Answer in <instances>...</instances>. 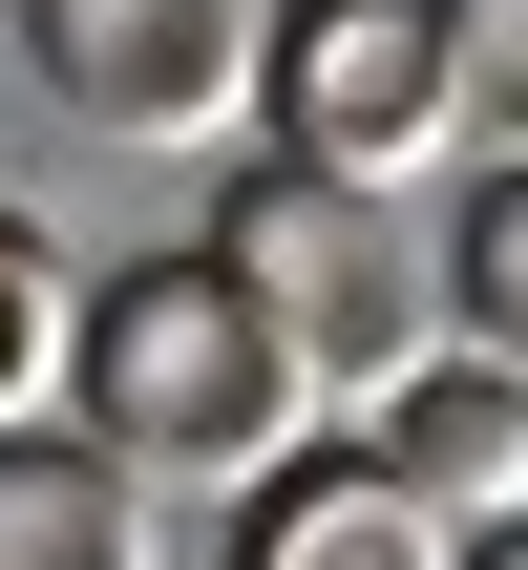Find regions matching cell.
I'll return each instance as SVG.
<instances>
[{"label":"cell","instance_id":"1","mask_svg":"<svg viewBox=\"0 0 528 570\" xmlns=\"http://www.w3.org/2000/svg\"><path fill=\"white\" fill-rule=\"evenodd\" d=\"M63 423H85L127 487H254V465L317 423V381H296V338H275L212 254H127V275H85V317H63Z\"/></svg>","mask_w":528,"mask_h":570},{"label":"cell","instance_id":"2","mask_svg":"<svg viewBox=\"0 0 528 570\" xmlns=\"http://www.w3.org/2000/svg\"><path fill=\"white\" fill-rule=\"evenodd\" d=\"M275 338H296V381H317V423H360L423 338H444V275H423V212L402 190H360V169H296V148H233V190H212V233H190Z\"/></svg>","mask_w":528,"mask_h":570},{"label":"cell","instance_id":"3","mask_svg":"<svg viewBox=\"0 0 528 570\" xmlns=\"http://www.w3.org/2000/svg\"><path fill=\"white\" fill-rule=\"evenodd\" d=\"M254 21L275 0H0L85 148H254Z\"/></svg>","mask_w":528,"mask_h":570},{"label":"cell","instance_id":"4","mask_svg":"<svg viewBox=\"0 0 528 570\" xmlns=\"http://www.w3.org/2000/svg\"><path fill=\"white\" fill-rule=\"evenodd\" d=\"M254 127L296 169H360V190H423L466 127H444V21L423 0H275L254 21Z\"/></svg>","mask_w":528,"mask_h":570},{"label":"cell","instance_id":"5","mask_svg":"<svg viewBox=\"0 0 528 570\" xmlns=\"http://www.w3.org/2000/svg\"><path fill=\"white\" fill-rule=\"evenodd\" d=\"M444 550H466V529H444L360 423H296V444L233 487V550L212 570H444Z\"/></svg>","mask_w":528,"mask_h":570},{"label":"cell","instance_id":"6","mask_svg":"<svg viewBox=\"0 0 528 570\" xmlns=\"http://www.w3.org/2000/svg\"><path fill=\"white\" fill-rule=\"evenodd\" d=\"M360 444L444 508V529H487V508H528V381L508 360H466V338H423L381 402H360Z\"/></svg>","mask_w":528,"mask_h":570},{"label":"cell","instance_id":"7","mask_svg":"<svg viewBox=\"0 0 528 570\" xmlns=\"http://www.w3.org/2000/svg\"><path fill=\"white\" fill-rule=\"evenodd\" d=\"M0 570H148V487L85 423H0Z\"/></svg>","mask_w":528,"mask_h":570},{"label":"cell","instance_id":"8","mask_svg":"<svg viewBox=\"0 0 528 570\" xmlns=\"http://www.w3.org/2000/svg\"><path fill=\"white\" fill-rule=\"evenodd\" d=\"M423 275H444V338L528 381V148H466V212L423 233Z\"/></svg>","mask_w":528,"mask_h":570},{"label":"cell","instance_id":"9","mask_svg":"<svg viewBox=\"0 0 528 570\" xmlns=\"http://www.w3.org/2000/svg\"><path fill=\"white\" fill-rule=\"evenodd\" d=\"M63 317H85L63 233H42V212H0V423H42V402H63Z\"/></svg>","mask_w":528,"mask_h":570},{"label":"cell","instance_id":"10","mask_svg":"<svg viewBox=\"0 0 528 570\" xmlns=\"http://www.w3.org/2000/svg\"><path fill=\"white\" fill-rule=\"evenodd\" d=\"M423 21H444V127L528 148V0H423Z\"/></svg>","mask_w":528,"mask_h":570},{"label":"cell","instance_id":"11","mask_svg":"<svg viewBox=\"0 0 528 570\" xmlns=\"http://www.w3.org/2000/svg\"><path fill=\"white\" fill-rule=\"evenodd\" d=\"M444 570H528V508H487V529H466V550H444Z\"/></svg>","mask_w":528,"mask_h":570}]
</instances>
